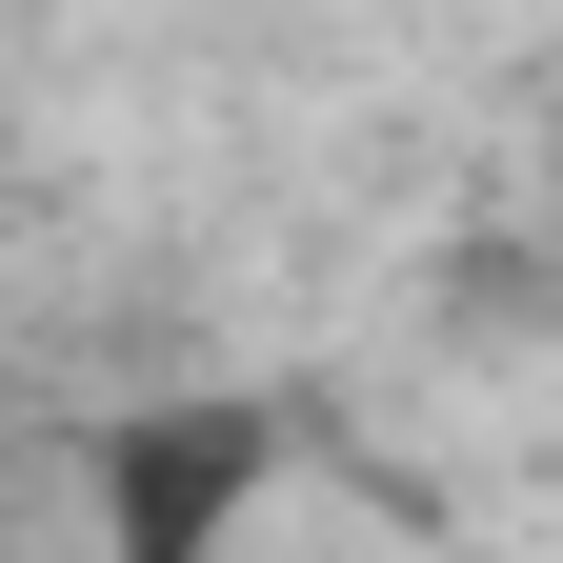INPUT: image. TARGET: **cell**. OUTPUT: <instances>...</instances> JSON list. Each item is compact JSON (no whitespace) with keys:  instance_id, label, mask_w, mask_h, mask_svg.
Returning a JSON list of instances; mask_svg holds the SVG:
<instances>
[{"instance_id":"cell-1","label":"cell","mask_w":563,"mask_h":563,"mask_svg":"<svg viewBox=\"0 0 563 563\" xmlns=\"http://www.w3.org/2000/svg\"><path fill=\"white\" fill-rule=\"evenodd\" d=\"M262 483H282L262 402H141V422H101L81 504H101V563H222L262 523Z\"/></svg>"}]
</instances>
